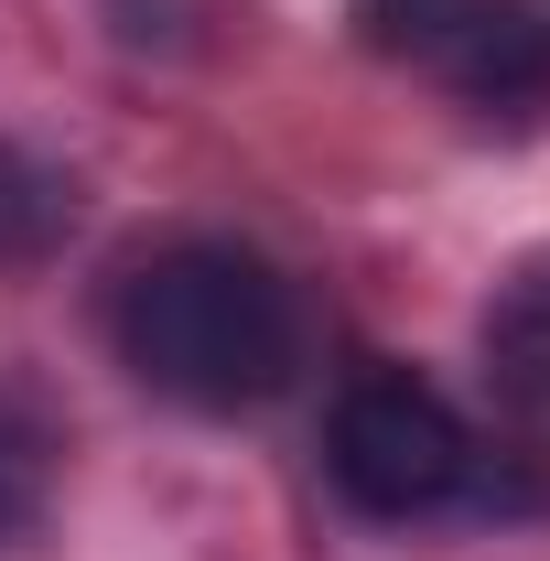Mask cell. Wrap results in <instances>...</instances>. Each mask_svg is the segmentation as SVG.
Wrapping results in <instances>:
<instances>
[{
    "instance_id": "cell-1",
    "label": "cell",
    "mask_w": 550,
    "mask_h": 561,
    "mask_svg": "<svg viewBox=\"0 0 550 561\" xmlns=\"http://www.w3.org/2000/svg\"><path fill=\"white\" fill-rule=\"evenodd\" d=\"M119 367L184 411H260L302 378V291L238 238L151 249L108 302Z\"/></svg>"
},
{
    "instance_id": "cell-2",
    "label": "cell",
    "mask_w": 550,
    "mask_h": 561,
    "mask_svg": "<svg viewBox=\"0 0 550 561\" xmlns=\"http://www.w3.org/2000/svg\"><path fill=\"white\" fill-rule=\"evenodd\" d=\"M475 432L465 411L400 367V356H367L356 378L335 389V421H324V476H335L345 507H367V518H432V507H465L475 486Z\"/></svg>"
},
{
    "instance_id": "cell-3",
    "label": "cell",
    "mask_w": 550,
    "mask_h": 561,
    "mask_svg": "<svg viewBox=\"0 0 550 561\" xmlns=\"http://www.w3.org/2000/svg\"><path fill=\"white\" fill-rule=\"evenodd\" d=\"M356 33L454 87L465 108H540L550 98V11L540 0H345Z\"/></svg>"
},
{
    "instance_id": "cell-4",
    "label": "cell",
    "mask_w": 550,
    "mask_h": 561,
    "mask_svg": "<svg viewBox=\"0 0 550 561\" xmlns=\"http://www.w3.org/2000/svg\"><path fill=\"white\" fill-rule=\"evenodd\" d=\"M55 465H66V421L44 411V389L0 378V551L44 529V507H55Z\"/></svg>"
},
{
    "instance_id": "cell-5",
    "label": "cell",
    "mask_w": 550,
    "mask_h": 561,
    "mask_svg": "<svg viewBox=\"0 0 550 561\" xmlns=\"http://www.w3.org/2000/svg\"><path fill=\"white\" fill-rule=\"evenodd\" d=\"M485 378L507 389V411L550 432V271H518L485 313Z\"/></svg>"
},
{
    "instance_id": "cell-6",
    "label": "cell",
    "mask_w": 550,
    "mask_h": 561,
    "mask_svg": "<svg viewBox=\"0 0 550 561\" xmlns=\"http://www.w3.org/2000/svg\"><path fill=\"white\" fill-rule=\"evenodd\" d=\"M66 216H76L66 173H44L33 151L0 140V260H33L44 238H66Z\"/></svg>"
}]
</instances>
